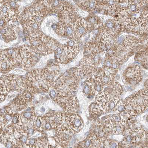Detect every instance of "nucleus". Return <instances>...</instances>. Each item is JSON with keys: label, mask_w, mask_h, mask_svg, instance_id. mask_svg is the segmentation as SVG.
Wrapping results in <instances>:
<instances>
[{"label": "nucleus", "mask_w": 148, "mask_h": 148, "mask_svg": "<svg viewBox=\"0 0 148 148\" xmlns=\"http://www.w3.org/2000/svg\"><path fill=\"white\" fill-rule=\"evenodd\" d=\"M22 117L21 115L16 114L14 116L12 120V122L13 125H19V123H21Z\"/></svg>", "instance_id": "b1692460"}, {"label": "nucleus", "mask_w": 148, "mask_h": 148, "mask_svg": "<svg viewBox=\"0 0 148 148\" xmlns=\"http://www.w3.org/2000/svg\"><path fill=\"white\" fill-rule=\"evenodd\" d=\"M98 20V18L97 17H92L89 19V21L91 23L95 24H97Z\"/></svg>", "instance_id": "bb28decb"}, {"label": "nucleus", "mask_w": 148, "mask_h": 148, "mask_svg": "<svg viewBox=\"0 0 148 148\" xmlns=\"http://www.w3.org/2000/svg\"><path fill=\"white\" fill-rule=\"evenodd\" d=\"M142 78L141 69L139 66L128 68L122 75V81L128 85H136L141 82Z\"/></svg>", "instance_id": "39448f33"}, {"label": "nucleus", "mask_w": 148, "mask_h": 148, "mask_svg": "<svg viewBox=\"0 0 148 148\" xmlns=\"http://www.w3.org/2000/svg\"><path fill=\"white\" fill-rule=\"evenodd\" d=\"M102 91L111 97L119 96L123 92V88L119 83L113 81Z\"/></svg>", "instance_id": "f8f14e48"}, {"label": "nucleus", "mask_w": 148, "mask_h": 148, "mask_svg": "<svg viewBox=\"0 0 148 148\" xmlns=\"http://www.w3.org/2000/svg\"><path fill=\"white\" fill-rule=\"evenodd\" d=\"M121 145L117 141L107 139L105 142V148H121Z\"/></svg>", "instance_id": "412c9836"}, {"label": "nucleus", "mask_w": 148, "mask_h": 148, "mask_svg": "<svg viewBox=\"0 0 148 148\" xmlns=\"http://www.w3.org/2000/svg\"><path fill=\"white\" fill-rule=\"evenodd\" d=\"M124 133L123 141L127 145L139 142L148 137V133L136 120L128 121V127Z\"/></svg>", "instance_id": "f03ea898"}, {"label": "nucleus", "mask_w": 148, "mask_h": 148, "mask_svg": "<svg viewBox=\"0 0 148 148\" xmlns=\"http://www.w3.org/2000/svg\"><path fill=\"white\" fill-rule=\"evenodd\" d=\"M66 124L74 133H79L84 126V122L80 116L77 113H66Z\"/></svg>", "instance_id": "9d476101"}, {"label": "nucleus", "mask_w": 148, "mask_h": 148, "mask_svg": "<svg viewBox=\"0 0 148 148\" xmlns=\"http://www.w3.org/2000/svg\"><path fill=\"white\" fill-rule=\"evenodd\" d=\"M43 118L45 120L49 122L52 128H57L62 125L63 114L61 113L57 114H48Z\"/></svg>", "instance_id": "ddd939ff"}, {"label": "nucleus", "mask_w": 148, "mask_h": 148, "mask_svg": "<svg viewBox=\"0 0 148 148\" xmlns=\"http://www.w3.org/2000/svg\"><path fill=\"white\" fill-rule=\"evenodd\" d=\"M49 96L52 99H56L57 97V91L56 89L54 87V88H52L49 91Z\"/></svg>", "instance_id": "a878e982"}, {"label": "nucleus", "mask_w": 148, "mask_h": 148, "mask_svg": "<svg viewBox=\"0 0 148 148\" xmlns=\"http://www.w3.org/2000/svg\"><path fill=\"white\" fill-rule=\"evenodd\" d=\"M99 142H105L109 136L105 127V122H98L93 125L91 128L89 134Z\"/></svg>", "instance_id": "1a4fd4ad"}, {"label": "nucleus", "mask_w": 148, "mask_h": 148, "mask_svg": "<svg viewBox=\"0 0 148 148\" xmlns=\"http://www.w3.org/2000/svg\"><path fill=\"white\" fill-rule=\"evenodd\" d=\"M21 117L23 119H25L26 122H33L35 118V113L33 110L30 111H26L22 112L21 114Z\"/></svg>", "instance_id": "aec40b11"}, {"label": "nucleus", "mask_w": 148, "mask_h": 148, "mask_svg": "<svg viewBox=\"0 0 148 148\" xmlns=\"http://www.w3.org/2000/svg\"><path fill=\"white\" fill-rule=\"evenodd\" d=\"M117 70L111 67H104L98 70L96 77L100 80L103 85H109L113 82Z\"/></svg>", "instance_id": "9b49d317"}, {"label": "nucleus", "mask_w": 148, "mask_h": 148, "mask_svg": "<svg viewBox=\"0 0 148 148\" xmlns=\"http://www.w3.org/2000/svg\"><path fill=\"white\" fill-rule=\"evenodd\" d=\"M148 89H142L123 101L124 111L128 116L136 117L146 110L148 107Z\"/></svg>", "instance_id": "f257e3e1"}, {"label": "nucleus", "mask_w": 148, "mask_h": 148, "mask_svg": "<svg viewBox=\"0 0 148 148\" xmlns=\"http://www.w3.org/2000/svg\"><path fill=\"white\" fill-rule=\"evenodd\" d=\"M145 87L146 89H148V80L147 79L145 83Z\"/></svg>", "instance_id": "7c9ffc66"}, {"label": "nucleus", "mask_w": 148, "mask_h": 148, "mask_svg": "<svg viewBox=\"0 0 148 148\" xmlns=\"http://www.w3.org/2000/svg\"><path fill=\"white\" fill-rule=\"evenodd\" d=\"M42 120V119L41 117L38 116L35 117L33 122L34 130L35 129L39 131H41L43 130Z\"/></svg>", "instance_id": "4be33fe9"}, {"label": "nucleus", "mask_w": 148, "mask_h": 148, "mask_svg": "<svg viewBox=\"0 0 148 148\" xmlns=\"http://www.w3.org/2000/svg\"><path fill=\"white\" fill-rule=\"evenodd\" d=\"M4 82L7 92L21 90L26 85L25 79L16 75H9L6 77Z\"/></svg>", "instance_id": "0eeeda50"}, {"label": "nucleus", "mask_w": 148, "mask_h": 148, "mask_svg": "<svg viewBox=\"0 0 148 148\" xmlns=\"http://www.w3.org/2000/svg\"></svg>", "instance_id": "2f4dec72"}, {"label": "nucleus", "mask_w": 148, "mask_h": 148, "mask_svg": "<svg viewBox=\"0 0 148 148\" xmlns=\"http://www.w3.org/2000/svg\"><path fill=\"white\" fill-rule=\"evenodd\" d=\"M57 128L56 139L57 142L65 148L68 145L74 133L66 124L61 125Z\"/></svg>", "instance_id": "423d86ee"}, {"label": "nucleus", "mask_w": 148, "mask_h": 148, "mask_svg": "<svg viewBox=\"0 0 148 148\" xmlns=\"http://www.w3.org/2000/svg\"><path fill=\"white\" fill-rule=\"evenodd\" d=\"M125 107L123 104V101L121 100H120L117 105L116 107L115 108V111H118L119 112H122L124 111Z\"/></svg>", "instance_id": "393cba45"}, {"label": "nucleus", "mask_w": 148, "mask_h": 148, "mask_svg": "<svg viewBox=\"0 0 148 148\" xmlns=\"http://www.w3.org/2000/svg\"><path fill=\"white\" fill-rule=\"evenodd\" d=\"M75 148H98V141L89 135L86 140L78 144Z\"/></svg>", "instance_id": "2eb2a0df"}, {"label": "nucleus", "mask_w": 148, "mask_h": 148, "mask_svg": "<svg viewBox=\"0 0 148 148\" xmlns=\"http://www.w3.org/2000/svg\"><path fill=\"white\" fill-rule=\"evenodd\" d=\"M6 114L4 116V121L5 122H7L9 121L12 119V115L11 113H6Z\"/></svg>", "instance_id": "cd10ccee"}, {"label": "nucleus", "mask_w": 148, "mask_h": 148, "mask_svg": "<svg viewBox=\"0 0 148 148\" xmlns=\"http://www.w3.org/2000/svg\"><path fill=\"white\" fill-rule=\"evenodd\" d=\"M97 2V1H84L82 3V6L83 9L89 10H93L97 6L98 4Z\"/></svg>", "instance_id": "6ab92c4d"}, {"label": "nucleus", "mask_w": 148, "mask_h": 148, "mask_svg": "<svg viewBox=\"0 0 148 148\" xmlns=\"http://www.w3.org/2000/svg\"><path fill=\"white\" fill-rule=\"evenodd\" d=\"M83 93L85 96H91L95 95L93 85L89 78L84 83Z\"/></svg>", "instance_id": "dca6fc26"}, {"label": "nucleus", "mask_w": 148, "mask_h": 148, "mask_svg": "<svg viewBox=\"0 0 148 148\" xmlns=\"http://www.w3.org/2000/svg\"><path fill=\"white\" fill-rule=\"evenodd\" d=\"M109 136L123 134L127 128L128 121L127 117L121 114H114L105 122Z\"/></svg>", "instance_id": "7ed1b4c3"}, {"label": "nucleus", "mask_w": 148, "mask_h": 148, "mask_svg": "<svg viewBox=\"0 0 148 148\" xmlns=\"http://www.w3.org/2000/svg\"><path fill=\"white\" fill-rule=\"evenodd\" d=\"M52 126L51 124L49 122L46 121V123L45 124V128L47 130H49L52 128Z\"/></svg>", "instance_id": "c85d7f7f"}, {"label": "nucleus", "mask_w": 148, "mask_h": 148, "mask_svg": "<svg viewBox=\"0 0 148 148\" xmlns=\"http://www.w3.org/2000/svg\"><path fill=\"white\" fill-rule=\"evenodd\" d=\"M130 3H129L128 8L130 12L133 13H137L139 12L142 7V3L140 1H129Z\"/></svg>", "instance_id": "a211bd4d"}, {"label": "nucleus", "mask_w": 148, "mask_h": 148, "mask_svg": "<svg viewBox=\"0 0 148 148\" xmlns=\"http://www.w3.org/2000/svg\"><path fill=\"white\" fill-rule=\"evenodd\" d=\"M119 96L111 97L101 91L96 95L95 102L104 113L115 112L117 105L120 101Z\"/></svg>", "instance_id": "20e7f679"}, {"label": "nucleus", "mask_w": 148, "mask_h": 148, "mask_svg": "<svg viewBox=\"0 0 148 148\" xmlns=\"http://www.w3.org/2000/svg\"><path fill=\"white\" fill-rule=\"evenodd\" d=\"M89 109L90 115L92 117H97L100 116L102 112L95 101L90 104L89 107Z\"/></svg>", "instance_id": "f3484780"}, {"label": "nucleus", "mask_w": 148, "mask_h": 148, "mask_svg": "<svg viewBox=\"0 0 148 148\" xmlns=\"http://www.w3.org/2000/svg\"><path fill=\"white\" fill-rule=\"evenodd\" d=\"M59 98L62 100L58 102L65 110L66 113H77L80 109V106L77 98L75 96H70L65 98Z\"/></svg>", "instance_id": "6e6552de"}, {"label": "nucleus", "mask_w": 148, "mask_h": 148, "mask_svg": "<svg viewBox=\"0 0 148 148\" xmlns=\"http://www.w3.org/2000/svg\"><path fill=\"white\" fill-rule=\"evenodd\" d=\"M74 29V32L78 37L81 38L85 35L87 30L84 19L80 18L77 19L75 22Z\"/></svg>", "instance_id": "4468645a"}, {"label": "nucleus", "mask_w": 148, "mask_h": 148, "mask_svg": "<svg viewBox=\"0 0 148 148\" xmlns=\"http://www.w3.org/2000/svg\"><path fill=\"white\" fill-rule=\"evenodd\" d=\"M65 32L66 33L67 36L73 38L74 35V30L73 26L70 24H68L67 26H65Z\"/></svg>", "instance_id": "5701e85b"}, {"label": "nucleus", "mask_w": 148, "mask_h": 148, "mask_svg": "<svg viewBox=\"0 0 148 148\" xmlns=\"http://www.w3.org/2000/svg\"><path fill=\"white\" fill-rule=\"evenodd\" d=\"M45 111V108L44 107H42L41 108V109H40V111L41 113H44Z\"/></svg>", "instance_id": "c756f323"}]
</instances>
